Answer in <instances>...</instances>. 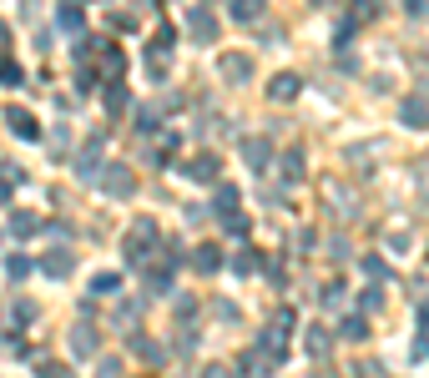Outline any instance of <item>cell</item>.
<instances>
[{
  "instance_id": "6da1fadb",
  "label": "cell",
  "mask_w": 429,
  "mask_h": 378,
  "mask_svg": "<svg viewBox=\"0 0 429 378\" xmlns=\"http://www.w3.org/2000/svg\"><path fill=\"white\" fill-rule=\"evenodd\" d=\"M157 242H162V232H157V217H137L132 232H127V242H122V257H127L132 267H142L147 252H152Z\"/></svg>"
},
{
  "instance_id": "7a4b0ae2",
  "label": "cell",
  "mask_w": 429,
  "mask_h": 378,
  "mask_svg": "<svg viewBox=\"0 0 429 378\" xmlns=\"http://www.w3.org/2000/svg\"><path fill=\"white\" fill-rule=\"evenodd\" d=\"M101 192L127 202V197H137V177H132L127 167H101Z\"/></svg>"
},
{
  "instance_id": "3957f363",
  "label": "cell",
  "mask_w": 429,
  "mask_h": 378,
  "mask_svg": "<svg viewBox=\"0 0 429 378\" xmlns=\"http://www.w3.org/2000/svg\"><path fill=\"white\" fill-rule=\"evenodd\" d=\"M182 172H187L192 182H218V172H223V161L212 156V151H197V156H187V161H182Z\"/></svg>"
},
{
  "instance_id": "277c9868",
  "label": "cell",
  "mask_w": 429,
  "mask_h": 378,
  "mask_svg": "<svg viewBox=\"0 0 429 378\" xmlns=\"http://www.w3.org/2000/svg\"><path fill=\"white\" fill-rule=\"evenodd\" d=\"M6 126H11L21 141H41V122L26 112V106H6Z\"/></svg>"
},
{
  "instance_id": "5b68a950",
  "label": "cell",
  "mask_w": 429,
  "mask_h": 378,
  "mask_svg": "<svg viewBox=\"0 0 429 378\" xmlns=\"http://www.w3.org/2000/svg\"><path fill=\"white\" fill-rule=\"evenodd\" d=\"M399 122L414 126V131H424V126H429V101H424V96H404V101H399Z\"/></svg>"
},
{
  "instance_id": "8992f818",
  "label": "cell",
  "mask_w": 429,
  "mask_h": 378,
  "mask_svg": "<svg viewBox=\"0 0 429 378\" xmlns=\"http://www.w3.org/2000/svg\"><path fill=\"white\" fill-rule=\"evenodd\" d=\"M36 262H41V273H46V278H71V267H76V257H71L66 247H51V252H46V257H36Z\"/></svg>"
},
{
  "instance_id": "52a82bcc",
  "label": "cell",
  "mask_w": 429,
  "mask_h": 378,
  "mask_svg": "<svg viewBox=\"0 0 429 378\" xmlns=\"http://www.w3.org/2000/svg\"><path fill=\"white\" fill-rule=\"evenodd\" d=\"M96 167H101V136H86V146L76 151V177H81V182H91V177H96Z\"/></svg>"
},
{
  "instance_id": "ba28073f",
  "label": "cell",
  "mask_w": 429,
  "mask_h": 378,
  "mask_svg": "<svg viewBox=\"0 0 429 378\" xmlns=\"http://www.w3.org/2000/svg\"><path fill=\"white\" fill-rule=\"evenodd\" d=\"M192 267H197L202 278H212V273H223V247H218V242H202V247L192 252Z\"/></svg>"
},
{
  "instance_id": "9c48e42d",
  "label": "cell",
  "mask_w": 429,
  "mask_h": 378,
  "mask_svg": "<svg viewBox=\"0 0 429 378\" xmlns=\"http://www.w3.org/2000/svg\"><path fill=\"white\" fill-rule=\"evenodd\" d=\"M298 91H303V76H293V71H278L268 81V96L273 101H298Z\"/></svg>"
},
{
  "instance_id": "30bf717a",
  "label": "cell",
  "mask_w": 429,
  "mask_h": 378,
  "mask_svg": "<svg viewBox=\"0 0 429 378\" xmlns=\"http://www.w3.org/2000/svg\"><path fill=\"white\" fill-rule=\"evenodd\" d=\"M243 161H248L253 172H268V161H273V146H268L263 136H248V141H243Z\"/></svg>"
},
{
  "instance_id": "8fae6325",
  "label": "cell",
  "mask_w": 429,
  "mask_h": 378,
  "mask_svg": "<svg viewBox=\"0 0 429 378\" xmlns=\"http://www.w3.org/2000/svg\"><path fill=\"white\" fill-rule=\"evenodd\" d=\"M187 31H192V40H202V45H212V40H218V21H212L202 6L192 11V21H187Z\"/></svg>"
},
{
  "instance_id": "7c38bea8",
  "label": "cell",
  "mask_w": 429,
  "mask_h": 378,
  "mask_svg": "<svg viewBox=\"0 0 429 378\" xmlns=\"http://www.w3.org/2000/svg\"><path fill=\"white\" fill-rule=\"evenodd\" d=\"M303 167H308V161H303V146H288V151L278 156V172H283V182H303Z\"/></svg>"
},
{
  "instance_id": "4fadbf2b",
  "label": "cell",
  "mask_w": 429,
  "mask_h": 378,
  "mask_svg": "<svg viewBox=\"0 0 429 378\" xmlns=\"http://www.w3.org/2000/svg\"><path fill=\"white\" fill-rule=\"evenodd\" d=\"M101 343H96V328H91V323H81V328H71V353L76 358H91Z\"/></svg>"
},
{
  "instance_id": "5bb4252c",
  "label": "cell",
  "mask_w": 429,
  "mask_h": 378,
  "mask_svg": "<svg viewBox=\"0 0 429 378\" xmlns=\"http://www.w3.org/2000/svg\"><path fill=\"white\" fill-rule=\"evenodd\" d=\"M223 76L233 86H243V81H253V61L248 56H223Z\"/></svg>"
},
{
  "instance_id": "9a60e30c",
  "label": "cell",
  "mask_w": 429,
  "mask_h": 378,
  "mask_svg": "<svg viewBox=\"0 0 429 378\" xmlns=\"http://www.w3.org/2000/svg\"><path fill=\"white\" fill-rule=\"evenodd\" d=\"M41 227H46V222L36 217V212H11V232H16L21 242H26V237H36Z\"/></svg>"
},
{
  "instance_id": "2e32d148",
  "label": "cell",
  "mask_w": 429,
  "mask_h": 378,
  "mask_svg": "<svg viewBox=\"0 0 429 378\" xmlns=\"http://www.w3.org/2000/svg\"><path fill=\"white\" fill-rule=\"evenodd\" d=\"M258 267H263V252H258V247H238V257H233V273H238V278H253Z\"/></svg>"
},
{
  "instance_id": "e0dca14e",
  "label": "cell",
  "mask_w": 429,
  "mask_h": 378,
  "mask_svg": "<svg viewBox=\"0 0 429 378\" xmlns=\"http://www.w3.org/2000/svg\"><path fill=\"white\" fill-rule=\"evenodd\" d=\"M127 106H132V91H127L122 81H106V112H112V117H122Z\"/></svg>"
},
{
  "instance_id": "ac0fdd59",
  "label": "cell",
  "mask_w": 429,
  "mask_h": 378,
  "mask_svg": "<svg viewBox=\"0 0 429 378\" xmlns=\"http://www.w3.org/2000/svg\"><path fill=\"white\" fill-rule=\"evenodd\" d=\"M238 207H243L238 187H228V182H223V187H218V197H212V212H218V217H223V212H238Z\"/></svg>"
},
{
  "instance_id": "d6986e66",
  "label": "cell",
  "mask_w": 429,
  "mask_h": 378,
  "mask_svg": "<svg viewBox=\"0 0 429 378\" xmlns=\"http://www.w3.org/2000/svg\"><path fill=\"white\" fill-rule=\"evenodd\" d=\"M329 348H334V333H329V328H318V323H313V328H308V353H313V358H324Z\"/></svg>"
},
{
  "instance_id": "ffe728a7",
  "label": "cell",
  "mask_w": 429,
  "mask_h": 378,
  "mask_svg": "<svg viewBox=\"0 0 429 378\" xmlns=\"http://www.w3.org/2000/svg\"><path fill=\"white\" fill-rule=\"evenodd\" d=\"M339 338H344V343H364V338H369V318H344Z\"/></svg>"
},
{
  "instance_id": "44dd1931",
  "label": "cell",
  "mask_w": 429,
  "mask_h": 378,
  "mask_svg": "<svg viewBox=\"0 0 429 378\" xmlns=\"http://www.w3.org/2000/svg\"><path fill=\"white\" fill-rule=\"evenodd\" d=\"M218 222H223V232H228V237H248V227H253V222L243 217V207H238V212H223Z\"/></svg>"
},
{
  "instance_id": "7402d4cb",
  "label": "cell",
  "mask_w": 429,
  "mask_h": 378,
  "mask_svg": "<svg viewBox=\"0 0 429 378\" xmlns=\"http://www.w3.org/2000/svg\"><path fill=\"white\" fill-rule=\"evenodd\" d=\"M228 6H233L238 21H258V16L268 11V0H228Z\"/></svg>"
},
{
  "instance_id": "603a6c76",
  "label": "cell",
  "mask_w": 429,
  "mask_h": 378,
  "mask_svg": "<svg viewBox=\"0 0 429 378\" xmlns=\"http://www.w3.org/2000/svg\"><path fill=\"white\" fill-rule=\"evenodd\" d=\"M172 40H177V31H172V26H157V36H152V56H167Z\"/></svg>"
},
{
  "instance_id": "cb8c5ba5",
  "label": "cell",
  "mask_w": 429,
  "mask_h": 378,
  "mask_svg": "<svg viewBox=\"0 0 429 378\" xmlns=\"http://www.w3.org/2000/svg\"><path fill=\"white\" fill-rule=\"evenodd\" d=\"M36 373H41V378H71V368L56 363V358H36Z\"/></svg>"
},
{
  "instance_id": "d4e9b609",
  "label": "cell",
  "mask_w": 429,
  "mask_h": 378,
  "mask_svg": "<svg viewBox=\"0 0 429 378\" xmlns=\"http://www.w3.org/2000/svg\"><path fill=\"white\" fill-rule=\"evenodd\" d=\"M6 273H11V278L21 283V278L31 273V257H26V252H11V257H6Z\"/></svg>"
},
{
  "instance_id": "484cf974",
  "label": "cell",
  "mask_w": 429,
  "mask_h": 378,
  "mask_svg": "<svg viewBox=\"0 0 429 378\" xmlns=\"http://www.w3.org/2000/svg\"><path fill=\"white\" fill-rule=\"evenodd\" d=\"M137 126H142V131H157V126H162V112H152V106H142V112H137Z\"/></svg>"
},
{
  "instance_id": "4316f807",
  "label": "cell",
  "mask_w": 429,
  "mask_h": 378,
  "mask_svg": "<svg viewBox=\"0 0 429 378\" xmlns=\"http://www.w3.org/2000/svg\"><path fill=\"white\" fill-rule=\"evenodd\" d=\"M364 273H369L374 283H384V278H389V267H384V257H364Z\"/></svg>"
},
{
  "instance_id": "83f0119b",
  "label": "cell",
  "mask_w": 429,
  "mask_h": 378,
  "mask_svg": "<svg viewBox=\"0 0 429 378\" xmlns=\"http://www.w3.org/2000/svg\"><path fill=\"white\" fill-rule=\"evenodd\" d=\"M21 81V66L16 61H0V86H16Z\"/></svg>"
},
{
  "instance_id": "f1b7e54d",
  "label": "cell",
  "mask_w": 429,
  "mask_h": 378,
  "mask_svg": "<svg viewBox=\"0 0 429 378\" xmlns=\"http://www.w3.org/2000/svg\"><path fill=\"white\" fill-rule=\"evenodd\" d=\"M112 288H122V278H117V273H101V278L91 283V293H112Z\"/></svg>"
},
{
  "instance_id": "f546056e",
  "label": "cell",
  "mask_w": 429,
  "mask_h": 378,
  "mask_svg": "<svg viewBox=\"0 0 429 378\" xmlns=\"http://www.w3.org/2000/svg\"><path fill=\"white\" fill-rule=\"evenodd\" d=\"M96 373H101V378H122V363H117V358H101Z\"/></svg>"
},
{
  "instance_id": "4dcf8cb0",
  "label": "cell",
  "mask_w": 429,
  "mask_h": 378,
  "mask_svg": "<svg viewBox=\"0 0 429 378\" xmlns=\"http://www.w3.org/2000/svg\"><path fill=\"white\" fill-rule=\"evenodd\" d=\"M0 348H6V353H26V343H21V333H0Z\"/></svg>"
},
{
  "instance_id": "1f68e13d",
  "label": "cell",
  "mask_w": 429,
  "mask_h": 378,
  "mask_svg": "<svg viewBox=\"0 0 429 378\" xmlns=\"http://www.w3.org/2000/svg\"><path fill=\"white\" fill-rule=\"evenodd\" d=\"M31 318H36V303H26V298H21V303H16V323H21V328H26Z\"/></svg>"
},
{
  "instance_id": "d6a6232c",
  "label": "cell",
  "mask_w": 429,
  "mask_h": 378,
  "mask_svg": "<svg viewBox=\"0 0 429 378\" xmlns=\"http://www.w3.org/2000/svg\"><path fill=\"white\" fill-rule=\"evenodd\" d=\"M404 11H409L414 21H424V16H429V0H404Z\"/></svg>"
},
{
  "instance_id": "836d02e7",
  "label": "cell",
  "mask_w": 429,
  "mask_h": 378,
  "mask_svg": "<svg viewBox=\"0 0 429 378\" xmlns=\"http://www.w3.org/2000/svg\"><path fill=\"white\" fill-rule=\"evenodd\" d=\"M359 298H364V308H369V313H374V308H379V303H384V293H379V288H364Z\"/></svg>"
},
{
  "instance_id": "e575fe53",
  "label": "cell",
  "mask_w": 429,
  "mask_h": 378,
  "mask_svg": "<svg viewBox=\"0 0 429 378\" xmlns=\"http://www.w3.org/2000/svg\"><path fill=\"white\" fill-rule=\"evenodd\" d=\"M91 81H96V71H91V66H76V91H86Z\"/></svg>"
},
{
  "instance_id": "d590c367",
  "label": "cell",
  "mask_w": 429,
  "mask_h": 378,
  "mask_svg": "<svg viewBox=\"0 0 429 378\" xmlns=\"http://www.w3.org/2000/svg\"><path fill=\"white\" fill-rule=\"evenodd\" d=\"M324 303H329V308H339V303H344V283H329V298H324Z\"/></svg>"
},
{
  "instance_id": "8d00e7d4",
  "label": "cell",
  "mask_w": 429,
  "mask_h": 378,
  "mask_svg": "<svg viewBox=\"0 0 429 378\" xmlns=\"http://www.w3.org/2000/svg\"><path fill=\"white\" fill-rule=\"evenodd\" d=\"M202 378H228V368H223V363H207V368H202Z\"/></svg>"
},
{
  "instance_id": "74e56055",
  "label": "cell",
  "mask_w": 429,
  "mask_h": 378,
  "mask_svg": "<svg viewBox=\"0 0 429 378\" xmlns=\"http://www.w3.org/2000/svg\"><path fill=\"white\" fill-rule=\"evenodd\" d=\"M0 202H11V182H0Z\"/></svg>"
},
{
  "instance_id": "f35d334b",
  "label": "cell",
  "mask_w": 429,
  "mask_h": 378,
  "mask_svg": "<svg viewBox=\"0 0 429 378\" xmlns=\"http://www.w3.org/2000/svg\"><path fill=\"white\" fill-rule=\"evenodd\" d=\"M419 323H424V328H429V303H424V308H419Z\"/></svg>"
},
{
  "instance_id": "ab89813d",
  "label": "cell",
  "mask_w": 429,
  "mask_h": 378,
  "mask_svg": "<svg viewBox=\"0 0 429 378\" xmlns=\"http://www.w3.org/2000/svg\"><path fill=\"white\" fill-rule=\"evenodd\" d=\"M6 40H11V31H6V26H0V45H6Z\"/></svg>"
},
{
  "instance_id": "60d3db41",
  "label": "cell",
  "mask_w": 429,
  "mask_h": 378,
  "mask_svg": "<svg viewBox=\"0 0 429 378\" xmlns=\"http://www.w3.org/2000/svg\"><path fill=\"white\" fill-rule=\"evenodd\" d=\"M313 6H324V0H313Z\"/></svg>"
}]
</instances>
